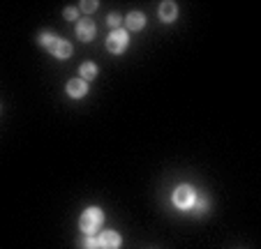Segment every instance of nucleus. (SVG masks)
<instances>
[{
    "label": "nucleus",
    "mask_w": 261,
    "mask_h": 249,
    "mask_svg": "<svg viewBox=\"0 0 261 249\" xmlns=\"http://www.w3.org/2000/svg\"><path fill=\"white\" fill-rule=\"evenodd\" d=\"M102 224H104V212H102V208H97V205L86 208L79 217V231L84 235H95L99 229H102Z\"/></svg>",
    "instance_id": "f257e3e1"
},
{
    "label": "nucleus",
    "mask_w": 261,
    "mask_h": 249,
    "mask_svg": "<svg viewBox=\"0 0 261 249\" xmlns=\"http://www.w3.org/2000/svg\"><path fill=\"white\" fill-rule=\"evenodd\" d=\"M197 196H199V191L194 189L192 185H178L171 194V201H173V205H176L178 210H192Z\"/></svg>",
    "instance_id": "f03ea898"
},
{
    "label": "nucleus",
    "mask_w": 261,
    "mask_h": 249,
    "mask_svg": "<svg viewBox=\"0 0 261 249\" xmlns=\"http://www.w3.org/2000/svg\"><path fill=\"white\" fill-rule=\"evenodd\" d=\"M129 46V33L125 28H118V30H111L107 37V51L114 56H120L125 53Z\"/></svg>",
    "instance_id": "7ed1b4c3"
},
{
    "label": "nucleus",
    "mask_w": 261,
    "mask_h": 249,
    "mask_svg": "<svg viewBox=\"0 0 261 249\" xmlns=\"http://www.w3.org/2000/svg\"><path fill=\"white\" fill-rule=\"evenodd\" d=\"M74 30H76V37H79L81 42H93V39L97 37V25H95L93 19H79Z\"/></svg>",
    "instance_id": "20e7f679"
},
{
    "label": "nucleus",
    "mask_w": 261,
    "mask_h": 249,
    "mask_svg": "<svg viewBox=\"0 0 261 249\" xmlns=\"http://www.w3.org/2000/svg\"><path fill=\"white\" fill-rule=\"evenodd\" d=\"M97 244L99 249H120V244H123V238H120L118 231H102V233L97 235Z\"/></svg>",
    "instance_id": "39448f33"
},
{
    "label": "nucleus",
    "mask_w": 261,
    "mask_h": 249,
    "mask_svg": "<svg viewBox=\"0 0 261 249\" xmlns=\"http://www.w3.org/2000/svg\"><path fill=\"white\" fill-rule=\"evenodd\" d=\"M65 90H67V95L72 99H84L88 95V81H84V78H69Z\"/></svg>",
    "instance_id": "423d86ee"
},
{
    "label": "nucleus",
    "mask_w": 261,
    "mask_h": 249,
    "mask_svg": "<svg viewBox=\"0 0 261 249\" xmlns=\"http://www.w3.org/2000/svg\"><path fill=\"white\" fill-rule=\"evenodd\" d=\"M123 23H125L127 33H139V30L146 28V14H143V12H129L123 19Z\"/></svg>",
    "instance_id": "0eeeda50"
},
{
    "label": "nucleus",
    "mask_w": 261,
    "mask_h": 249,
    "mask_svg": "<svg viewBox=\"0 0 261 249\" xmlns=\"http://www.w3.org/2000/svg\"><path fill=\"white\" fill-rule=\"evenodd\" d=\"M158 16L162 23H173L178 16V5L173 3V0H164V3H160V10H158Z\"/></svg>",
    "instance_id": "6e6552de"
},
{
    "label": "nucleus",
    "mask_w": 261,
    "mask_h": 249,
    "mask_svg": "<svg viewBox=\"0 0 261 249\" xmlns=\"http://www.w3.org/2000/svg\"><path fill=\"white\" fill-rule=\"evenodd\" d=\"M72 53H74V46L69 44L67 39H63V37H60L58 42H56V46L51 49V56H54V58H58V60L72 58Z\"/></svg>",
    "instance_id": "1a4fd4ad"
},
{
    "label": "nucleus",
    "mask_w": 261,
    "mask_h": 249,
    "mask_svg": "<svg viewBox=\"0 0 261 249\" xmlns=\"http://www.w3.org/2000/svg\"><path fill=\"white\" fill-rule=\"evenodd\" d=\"M58 39L60 37L56 33H51V30H42V33L37 35V42H40V46L44 51H49V53H51V49L56 46V42H58Z\"/></svg>",
    "instance_id": "9d476101"
},
{
    "label": "nucleus",
    "mask_w": 261,
    "mask_h": 249,
    "mask_svg": "<svg viewBox=\"0 0 261 249\" xmlns=\"http://www.w3.org/2000/svg\"><path fill=\"white\" fill-rule=\"evenodd\" d=\"M79 74H81L79 78H84V81H93V78L99 74V67L95 63H84L79 67Z\"/></svg>",
    "instance_id": "9b49d317"
},
{
    "label": "nucleus",
    "mask_w": 261,
    "mask_h": 249,
    "mask_svg": "<svg viewBox=\"0 0 261 249\" xmlns=\"http://www.w3.org/2000/svg\"><path fill=\"white\" fill-rule=\"evenodd\" d=\"M190 212H194V215H206L208 212V199L203 194H199L197 196V201H194V205H192V210Z\"/></svg>",
    "instance_id": "f8f14e48"
},
{
    "label": "nucleus",
    "mask_w": 261,
    "mask_h": 249,
    "mask_svg": "<svg viewBox=\"0 0 261 249\" xmlns=\"http://www.w3.org/2000/svg\"><path fill=\"white\" fill-rule=\"evenodd\" d=\"M79 247H81V249H99L97 235H84V238L79 240Z\"/></svg>",
    "instance_id": "ddd939ff"
},
{
    "label": "nucleus",
    "mask_w": 261,
    "mask_h": 249,
    "mask_svg": "<svg viewBox=\"0 0 261 249\" xmlns=\"http://www.w3.org/2000/svg\"><path fill=\"white\" fill-rule=\"evenodd\" d=\"M97 7H99L97 0H95V3H93V0H81V3H79V10L86 12V14H93V12H97Z\"/></svg>",
    "instance_id": "4468645a"
},
{
    "label": "nucleus",
    "mask_w": 261,
    "mask_h": 249,
    "mask_svg": "<svg viewBox=\"0 0 261 249\" xmlns=\"http://www.w3.org/2000/svg\"><path fill=\"white\" fill-rule=\"evenodd\" d=\"M107 23H109V28H111V30H118L120 25H123V16L116 14V12H114V14H109V16H107Z\"/></svg>",
    "instance_id": "2eb2a0df"
},
{
    "label": "nucleus",
    "mask_w": 261,
    "mask_h": 249,
    "mask_svg": "<svg viewBox=\"0 0 261 249\" xmlns=\"http://www.w3.org/2000/svg\"><path fill=\"white\" fill-rule=\"evenodd\" d=\"M63 16H65V21H74V23H76V21H79V10H76V7H65Z\"/></svg>",
    "instance_id": "dca6fc26"
}]
</instances>
